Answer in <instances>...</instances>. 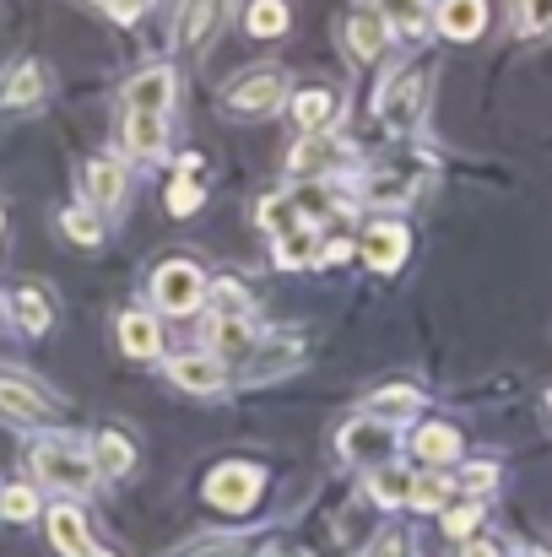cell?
<instances>
[{"label":"cell","mask_w":552,"mask_h":557,"mask_svg":"<svg viewBox=\"0 0 552 557\" xmlns=\"http://www.w3.org/2000/svg\"><path fill=\"white\" fill-rule=\"evenodd\" d=\"M169 379L180 384V389H195V395H211V389H222V363L211 358V352H195V358H174L169 363Z\"/></svg>","instance_id":"13"},{"label":"cell","mask_w":552,"mask_h":557,"mask_svg":"<svg viewBox=\"0 0 552 557\" xmlns=\"http://www.w3.org/2000/svg\"><path fill=\"white\" fill-rule=\"evenodd\" d=\"M531 557H552V553H531Z\"/></svg>","instance_id":"43"},{"label":"cell","mask_w":552,"mask_h":557,"mask_svg":"<svg viewBox=\"0 0 552 557\" xmlns=\"http://www.w3.org/2000/svg\"><path fill=\"white\" fill-rule=\"evenodd\" d=\"M255 498H260V471L244 460H228L206 476V504H217L222 515H244L255 509Z\"/></svg>","instance_id":"3"},{"label":"cell","mask_w":552,"mask_h":557,"mask_svg":"<svg viewBox=\"0 0 552 557\" xmlns=\"http://www.w3.org/2000/svg\"><path fill=\"white\" fill-rule=\"evenodd\" d=\"M336 163H342V147H336L326 131H304V141H298L293 158H287V169L304 174V180H326Z\"/></svg>","instance_id":"8"},{"label":"cell","mask_w":552,"mask_h":557,"mask_svg":"<svg viewBox=\"0 0 552 557\" xmlns=\"http://www.w3.org/2000/svg\"><path fill=\"white\" fill-rule=\"evenodd\" d=\"M120 347L131 352V358H158V347H163V331H158V320L152 314H142V309H131V314H120Z\"/></svg>","instance_id":"14"},{"label":"cell","mask_w":552,"mask_h":557,"mask_svg":"<svg viewBox=\"0 0 552 557\" xmlns=\"http://www.w3.org/2000/svg\"><path fill=\"white\" fill-rule=\"evenodd\" d=\"M384 33H390L384 11H358V16L347 22V44H353V54H358V60H373V54L384 49Z\"/></svg>","instance_id":"19"},{"label":"cell","mask_w":552,"mask_h":557,"mask_svg":"<svg viewBox=\"0 0 552 557\" xmlns=\"http://www.w3.org/2000/svg\"><path fill=\"white\" fill-rule=\"evenodd\" d=\"M38 92H44V71L27 60V65H16V76L5 82L0 103H5V109H22V103H38Z\"/></svg>","instance_id":"28"},{"label":"cell","mask_w":552,"mask_h":557,"mask_svg":"<svg viewBox=\"0 0 552 557\" xmlns=\"http://www.w3.org/2000/svg\"><path fill=\"white\" fill-rule=\"evenodd\" d=\"M390 449H395V438H390V428L373 422V417H358V422L342 428V455H347L353 466H384Z\"/></svg>","instance_id":"6"},{"label":"cell","mask_w":552,"mask_h":557,"mask_svg":"<svg viewBox=\"0 0 552 557\" xmlns=\"http://www.w3.org/2000/svg\"><path fill=\"white\" fill-rule=\"evenodd\" d=\"M282 103V71H249V76H238L233 87H228V109H238V114H271Z\"/></svg>","instance_id":"7"},{"label":"cell","mask_w":552,"mask_h":557,"mask_svg":"<svg viewBox=\"0 0 552 557\" xmlns=\"http://www.w3.org/2000/svg\"><path fill=\"white\" fill-rule=\"evenodd\" d=\"M163 114H125V147L136 158H158L163 152Z\"/></svg>","instance_id":"20"},{"label":"cell","mask_w":552,"mask_h":557,"mask_svg":"<svg viewBox=\"0 0 552 557\" xmlns=\"http://www.w3.org/2000/svg\"><path fill=\"white\" fill-rule=\"evenodd\" d=\"M428 76L417 71V65H406V71H395L384 87H379V98H373V114L390 125V131H412L417 125V114H422V98H428V87H422Z\"/></svg>","instance_id":"2"},{"label":"cell","mask_w":552,"mask_h":557,"mask_svg":"<svg viewBox=\"0 0 552 557\" xmlns=\"http://www.w3.org/2000/svg\"><path fill=\"white\" fill-rule=\"evenodd\" d=\"M368 557H406V536H401V531H390V536H384Z\"/></svg>","instance_id":"40"},{"label":"cell","mask_w":552,"mask_h":557,"mask_svg":"<svg viewBox=\"0 0 552 557\" xmlns=\"http://www.w3.org/2000/svg\"><path fill=\"white\" fill-rule=\"evenodd\" d=\"M152 298H158V309H169V314H195L200 298H206V276H200L189 260H169V265L152 276Z\"/></svg>","instance_id":"4"},{"label":"cell","mask_w":552,"mask_h":557,"mask_svg":"<svg viewBox=\"0 0 552 557\" xmlns=\"http://www.w3.org/2000/svg\"><path fill=\"white\" fill-rule=\"evenodd\" d=\"M368 493H373V504L395 509V504H406V493H412V476H406V471H395V466H379V476L368 482Z\"/></svg>","instance_id":"29"},{"label":"cell","mask_w":552,"mask_h":557,"mask_svg":"<svg viewBox=\"0 0 552 557\" xmlns=\"http://www.w3.org/2000/svg\"><path fill=\"white\" fill-rule=\"evenodd\" d=\"M287 0H255L249 5V16H244V27H249V38H277V33H287Z\"/></svg>","instance_id":"25"},{"label":"cell","mask_w":552,"mask_h":557,"mask_svg":"<svg viewBox=\"0 0 552 557\" xmlns=\"http://www.w3.org/2000/svg\"><path fill=\"white\" fill-rule=\"evenodd\" d=\"M422 158H412V163H395V169H379V174H368V200H379V206H401L412 189L422 185Z\"/></svg>","instance_id":"9"},{"label":"cell","mask_w":552,"mask_h":557,"mask_svg":"<svg viewBox=\"0 0 552 557\" xmlns=\"http://www.w3.org/2000/svg\"><path fill=\"white\" fill-rule=\"evenodd\" d=\"M217 16H222V0H189L184 5V22H180V44H200L211 27H217Z\"/></svg>","instance_id":"26"},{"label":"cell","mask_w":552,"mask_h":557,"mask_svg":"<svg viewBox=\"0 0 552 557\" xmlns=\"http://www.w3.org/2000/svg\"><path fill=\"white\" fill-rule=\"evenodd\" d=\"M169 109H174V71L169 65H152V71L125 82V114H163L169 120Z\"/></svg>","instance_id":"5"},{"label":"cell","mask_w":552,"mask_h":557,"mask_svg":"<svg viewBox=\"0 0 552 557\" xmlns=\"http://www.w3.org/2000/svg\"><path fill=\"white\" fill-rule=\"evenodd\" d=\"M315 255H320V244H315V227H309V222L277 233V265L298 271V265H315Z\"/></svg>","instance_id":"21"},{"label":"cell","mask_w":552,"mask_h":557,"mask_svg":"<svg viewBox=\"0 0 552 557\" xmlns=\"http://www.w3.org/2000/svg\"><path fill=\"white\" fill-rule=\"evenodd\" d=\"M211 298H217V314H244V287L238 282H211Z\"/></svg>","instance_id":"35"},{"label":"cell","mask_w":552,"mask_h":557,"mask_svg":"<svg viewBox=\"0 0 552 557\" xmlns=\"http://www.w3.org/2000/svg\"><path fill=\"white\" fill-rule=\"evenodd\" d=\"M98 5H103L109 16H120V22H136V16H142L152 0H98Z\"/></svg>","instance_id":"38"},{"label":"cell","mask_w":552,"mask_h":557,"mask_svg":"<svg viewBox=\"0 0 552 557\" xmlns=\"http://www.w3.org/2000/svg\"><path fill=\"white\" fill-rule=\"evenodd\" d=\"M493 476H499L493 466H466V471H461V487H466V493H488Z\"/></svg>","instance_id":"37"},{"label":"cell","mask_w":552,"mask_h":557,"mask_svg":"<svg viewBox=\"0 0 552 557\" xmlns=\"http://www.w3.org/2000/svg\"><path fill=\"white\" fill-rule=\"evenodd\" d=\"M60 227H65V233H71L76 244H98V238H103L98 216H93V211H82V206H71V211L60 216Z\"/></svg>","instance_id":"31"},{"label":"cell","mask_w":552,"mask_h":557,"mask_svg":"<svg viewBox=\"0 0 552 557\" xmlns=\"http://www.w3.org/2000/svg\"><path fill=\"white\" fill-rule=\"evenodd\" d=\"M444 498H450V482L444 476H412V493H406L412 509H439Z\"/></svg>","instance_id":"30"},{"label":"cell","mask_w":552,"mask_h":557,"mask_svg":"<svg viewBox=\"0 0 552 557\" xmlns=\"http://www.w3.org/2000/svg\"><path fill=\"white\" fill-rule=\"evenodd\" d=\"M33 509H38V493L33 487H5L0 493V515L5 520H33Z\"/></svg>","instance_id":"34"},{"label":"cell","mask_w":552,"mask_h":557,"mask_svg":"<svg viewBox=\"0 0 552 557\" xmlns=\"http://www.w3.org/2000/svg\"><path fill=\"white\" fill-rule=\"evenodd\" d=\"M0 411H5L11 422H44V417H49V400H44L33 384L0 373Z\"/></svg>","instance_id":"15"},{"label":"cell","mask_w":552,"mask_h":557,"mask_svg":"<svg viewBox=\"0 0 552 557\" xmlns=\"http://www.w3.org/2000/svg\"><path fill=\"white\" fill-rule=\"evenodd\" d=\"M488 27V0H439V33L455 44H471Z\"/></svg>","instance_id":"10"},{"label":"cell","mask_w":552,"mask_h":557,"mask_svg":"<svg viewBox=\"0 0 552 557\" xmlns=\"http://www.w3.org/2000/svg\"><path fill=\"white\" fill-rule=\"evenodd\" d=\"M315 260H320V265H342V260H353V244H347V238H331V244H320Z\"/></svg>","instance_id":"39"},{"label":"cell","mask_w":552,"mask_h":557,"mask_svg":"<svg viewBox=\"0 0 552 557\" xmlns=\"http://www.w3.org/2000/svg\"><path fill=\"white\" fill-rule=\"evenodd\" d=\"M82 189H87L98 206H120V200H125V169L109 163V158H98V163L82 174Z\"/></svg>","instance_id":"18"},{"label":"cell","mask_w":552,"mask_h":557,"mask_svg":"<svg viewBox=\"0 0 552 557\" xmlns=\"http://www.w3.org/2000/svg\"><path fill=\"white\" fill-rule=\"evenodd\" d=\"M49 536H54V547L65 557H87L93 553V536H87V525H82V515L76 509H49Z\"/></svg>","instance_id":"17"},{"label":"cell","mask_w":552,"mask_h":557,"mask_svg":"<svg viewBox=\"0 0 552 557\" xmlns=\"http://www.w3.org/2000/svg\"><path fill=\"white\" fill-rule=\"evenodd\" d=\"M412 455H417V460H428V466H450V460L461 455V433H455L450 422H428V428H417Z\"/></svg>","instance_id":"16"},{"label":"cell","mask_w":552,"mask_h":557,"mask_svg":"<svg viewBox=\"0 0 552 557\" xmlns=\"http://www.w3.org/2000/svg\"><path fill=\"white\" fill-rule=\"evenodd\" d=\"M87 557H109V553H87Z\"/></svg>","instance_id":"42"},{"label":"cell","mask_w":552,"mask_h":557,"mask_svg":"<svg viewBox=\"0 0 552 557\" xmlns=\"http://www.w3.org/2000/svg\"><path fill=\"white\" fill-rule=\"evenodd\" d=\"M200 200H206V189L195 185L189 174H180V180L169 185V211H174V216H189V211H195Z\"/></svg>","instance_id":"33"},{"label":"cell","mask_w":552,"mask_h":557,"mask_svg":"<svg viewBox=\"0 0 552 557\" xmlns=\"http://www.w3.org/2000/svg\"><path fill=\"white\" fill-rule=\"evenodd\" d=\"M11 314H16V325H22L27 336H44V331H49V298L33 293V287H22V293L11 298Z\"/></svg>","instance_id":"27"},{"label":"cell","mask_w":552,"mask_h":557,"mask_svg":"<svg viewBox=\"0 0 552 557\" xmlns=\"http://www.w3.org/2000/svg\"><path fill=\"white\" fill-rule=\"evenodd\" d=\"M293 120H298V131H326L336 120V98L326 87H309V92L293 98Z\"/></svg>","instance_id":"24"},{"label":"cell","mask_w":552,"mask_h":557,"mask_svg":"<svg viewBox=\"0 0 552 557\" xmlns=\"http://www.w3.org/2000/svg\"><path fill=\"white\" fill-rule=\"evenodd\" d=\"M364 260L373 271H395L406 260V227L401 222H373L364 233Z\"/></svg>","instance_id":"11"},{"label":"cell","mask_w":552,"mask_h":557,"mask_svg":"<svg viewBox=\"0 0 552 557\" xmlns=\"http://www.w3.org/2000/svg\"><path fill=\"white\" fill-rule=\"evenodd\" d=\"M206 347H217V352H249L255 347V325L244 314H217L211 331H206Z\"/></svg>","instance_id":"22"},{"label":"cell","mask_w":552,"mask_h":557,"mask_svg":"<svg viewBox=\"0 0 552 557\" xmlns=\"http://www.w3.org/2000/svg\"><path fill=\"white\" fill-rule=\"evenodd\" d=\"M417 389H406V384H395V389H379L373 400H368V417L373 422H384V428H395V422H406V417H417Z\"/></svg>","instance_id":"23"},{"label":"cell","mask_w":552,"mask_h":557,"mask_svg":"<svg viewBox=\"0 0 552 557\" xmlns=\"http://www.w3.org/2000/svg\"><path fill=\"white\" fill-rule=\"evenodd\" d=\"M27 471L38 476V482H54V487H65V493H82V487H93V460L76 449V444H60V438H44V444H33L27 449Z\"/></svg>","instance_id":"1"},{"label":"cell","mask_w":552,"mask_h":557,"mask_svg":"<svg viewBox=\"0 0 552 557\" xmlns=\"http://www.w3.org/2000/svg\"><path fill=\"white\" fill-rule=\"evenodd\" d=\"M520 22H526V33H548L552 27V0H520Z\"/></svg>","instance_id":"36"},{"label":"cell","mask_w":552,"mask_h":557,"mask_svg":"<svg viewBox=\"0 0 552 557\" xmlns=\"http://www.w3.org/2000/svg\"><path fill=\"white\" fill-rule=\"evenodd\" d=\"M477 525H482V509H477V504H461V509H444V536H455V542H466V536H477Z\"/></svg>","instance_id":"32"},{"label":"cell","mask_w":552,"mask_h":557,"mask_svg":"<svg viewBox=\"0 0 552 557\" xmlns=\"http://www.w3.org/2000/svg\"><path fill=\"white\" fill-rule=\"evenodd\" d=\"M461 557H499V547H493V542H466Z\"/></svg>","instance_id":"41"},{"label":"cell","mask_w":552,"mask_h":557,"mask_svg":"<svg viewBox=\"0 0 552 557\" xmlns=\"http://www.w3.org/2000/svg\"><path fill=\"white\" fill-rule=\"evenodd\" d=\"M87 460H93V471H98V476H125V471L136 466V444H131L125 433L103 428V433L93 438V455H87Z\"/></svg>","instance_id":"12"}]
</instances>
